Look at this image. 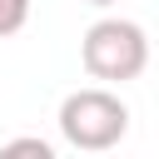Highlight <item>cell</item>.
Masks as SVG:
<instances>
[{
	"label": "cell",
	"mask_w": 159,
	"mask_h": 159,
	"mask_svg": "<svg viewBox=\"0 0 159 159\" xmlns=\"http://www.w3.org/2000/svg\"><path fill=\"white\" fill-rule=\"evenodd\" d=\"M60 134H65L70 149H84V154L114 149L129 134V104L104 84L75 89V94L60 99Z\"/></svg>",
	"instance_id": "2"
},
{
	"label": "cell",
	"mask_w": 159,
	"mask_h": 159,
	"mask_svg": "<svg viewBox=\"0 0 159 159\" xmlns=\"http://www.w3.org/2000/svg\"><path fill=\"white\" fill-rule=\"evenodd\" d=\"M84 5H114V0H84Z\"/></svg>",
	"instance_id": "5"
},
{
	"label": "cell",
	"mask_w": 159,
	"mask_h": 159,
	"mask_svg": "<svg viewBox=\"0 0 159 159\" xmlns=\"http://www.w3.org/2000/svg\"><path fill=\"white\" fill-rule=\"evenodd\" d=\"M5 154H35V159H55V144L40 139V134H25V139H10Z\"/></svg>",
	"instance_id": "4"
},
{
	"label": "cell",
	"mask_w": 159,
	"mask_h": 159,
	"mask_svg": "<svg viewBox=\"0 0 159 159\" xmlns=\"http://www.w3.org/2000/svg\"><path fill=\"white\" fill-rule=\"evenodd\" d=\"M80 65L89 80H104V84H124V80H139L144 65H149V35L144 25L124 20V15H104L84 30L80 40Z\"/></svg>",
	"instance_id": "1"
},
{
	"label": "cell",
	"mask_w": 159,
	"mask_h": 159,
	"mask_svg": "<svg viewBox=\"0 0 159 159\" xmlns=\"http://www.w3.org/2000/svg\"><path fill=\"white\" fill-rule=\"evenodd\" d=\"M25 20H30V0H0V40L25 30Z\"/></svg>",
	"instance_id": "3"
}]
</instances>
